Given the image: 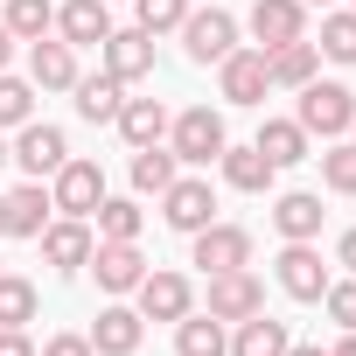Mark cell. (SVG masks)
Masks as SVG:
<instances>
[{"label":"cell","mask_w":356,"mask_h":356,"mask_svg":"<svg viewBox=\"0 0 356 356\" xmlns=\"http://www.w3.org/2000/svg\"><path fill=\"white\" fill-rule=\"evenodd\" d=\"M293 119H300V133H307V140H314V133H321V140H342V133H349V119H356V91H349V84H321V77H314V84H300V112H293Z\"/></svg>","instance_id":"6da1fadb"},{"label":"cell","mask_w":356,"mask_h":356,"mask_svg":"<svg viewBox=\"0 0 356 356\" xmlns=\"http://www.w3.org/2000/svg\"><path fill=\"white\" fill-rule=\"evenodd\" d=\"M8 161L29 175V182H42V175H56V168L70 161V140H63V126H42V119H29V126H15V147H8Z\"/></svg>","instance_id":"7a4b0ae2"},{"label":"cell","mask_w":356,"mask_h":356,"mask_svg":"<svg viewBox=\"0 0 356 356\" xmlns=\"http://www.w3.org/2000/svg\"><path fill=\"white\" fill-rule=\"evenodd\" d=\"M168 133H175V161H196V168H210L231 140H224V119L210 112V105H189V112H175L168 119Z\"/></svg>","instance_id":"3957f363"},{"label":"cell","mask_w":356,"mask_h":356,"mask_svg":"<svg viewBox=\"0 0 356 356\" xmlns=\"http://www.w3.org/2000/svg\"><path fill=\"white\" fill-rule=\"evenodd\" d=\"M49 182H56L49 203H56L63 217H91V210L105 203V168H98V161H77V154H70V161L49 175Z\"/></svg>","instance_id":"277c9868"},{"label":"cell","mask_w":356,"mask_h":356,"mask_svg":"<svg viewBox=\"0 0 356 356\" xmlns=\"http://www.w3.org/2000/svg\"><path fill=\"white\" fill-rule=\"evenodd\" d=\"M182 49H189V63H224V56L238 49V22H231L224 8H189Z\"/></svg>","instance_id":"5b68a950"},{"label":"cell","mask_w":356,"mask_h":356,"mask_svg":"<svg viewBox=\"0 0 356 356\" xmlns=\"http://www.w3.org/2000/svg\"><path fill=\"white\" fill-rule=\"evenodd\" d=\"M161 217H168V231H182V238H196L203 224H217V196H210V182H175L161 189Z\"/></svg>","instance_id":"8992f818"},{"label":"cell","mask_w":356,"mask_h":356,"mask_svg":"<svg viewBox=\"0 0 356 356\" xmlns=\"http://www.w3.org/2000/svg\"><path fill=\"white\" fill-rule=\"evenodd\" d=\"M217 84H224V98H231V105H266V91H273L266 49H231V56L217 63Z\"/></svg>","instance_id":"52a82bcc"},{"label":"cell","mask_w":356,"mask_h":356,"mask_svg":"<svg viewBox=\"0 0 356 356\" xmlns=\"http://www.w3.org/2000/svg\"><path fill=\"white\" fill-rule=\"evenodd\" d=\"M133 293H140V321H182V314L196 307V286H189L182 273H154V266H147V280H140Z\"/></svg>","instance_id":"ba28073f"},{"label":"cell","mask_w":356,"mask_h":356,"mask_svg":"<svg viewBox=\"0 0 356 356\" xmlns=\"http://www.w3.org/2000/svg\"><path fill=\"white\" fill-rule=\"evenodd\" d=\"M98 49H105V77H119V84L154 77V35L147 29H112Z\"/></svg>","instance_id":"9c48e42d"},{"label":"cell","mask_w":356,"mask_h":356,"mask_svg":"<svg viewBox=\"0 0 356 356\" xmlns=\"http://www.w3.org/2000/svg\"><path fill=\"white\" fill-rule=\"evenodd\" d=\"M35 245H42V259H49L56 273H84L98 238H91V224H84V217H49V231H42Z\"/></svg>","instance_id":"30bf717a"},{"label":"cell","mask_w":356,"mask_h":356,"mask_svg":"<svg viewBox=\"0 0 356 356\" xmlns=\"http://www.w3.org/2000/svg\"><path fill=\"white\" fill-rule=\"evenodd\" d=\"M49 189L42 182H22L15 196H0V238H42L49 231Z\"/></svg>","instance_id":"8fae6325"},{"label":"cell","mask_w":356,"mask_h":356,"mask_svg":"<svg viewBox=\"0 0 356 356\" xmlns=\"http://www.w3.org/2000/svg\"><path fill=\"white\" fill-rule=\"evenodd\" d=\"M196 266H203V273H238V266H252V231H238V224H203V231H196Z\"/></svg>","instance_id":"7c38bea8"},{"label":"cell","mask_w":356,"mask_h":356,"mask_svg":"<svg viewBox=\"0 0 356 356\" xmlns=\"http://www.w3.org/2000/svg\"><path fill=\"white\" fill-rule=\"evenodd\" d=\"M91 273H98V286H105V293H133V286L147 280L140 238H133V245H112V238H98V245H91Z\"/></svg>","instance_id":"4fadbf2b"},{"label":"cell","mask_w":356,"mask_h":356,"mask_svg":"<svg viewBox=\"0 0 356 356\" xmlns=\"http://www.w3.org/2000/svg\"><path fill=\"white\" fill-rule=\"evenodd\" d=\"M266 307V286L238 266V273H210V314L217 321H245V314H259Z\"/></svg>","instance_id":"5bb4252c"},{"label":"cell","mask_w":356,"mask_h":356,"mask_svg":"<svg viewBox=\"0 0 356 356\" xmlns=\"http://www.w3.org/2000/svg\"><path fill=\"white\" fill-rule=\"evenodd\" d=\"M56 35L70 49H98L112 35V8H105V0H63V8H56Z\"/></svg>","instance_id":"9a60e30c"},{"label":"cell","mask_w":356,"mask_h":356,"mask_svg":"<svg viewBox=\"0 0 356 356\" xmlns=\"http://www.w3.org/2000/svg\"><path fill=\"white\" fill-rule=\"evenodd\" d=\"M273 231H280L286 245H314V238H321V196L286 189V196L273 203Z\"/></svg>","instance_id":"2e32d148"},{"label":"cell","mask_w":356,"mask_h":356,"mask_svg":"<svg viewBox=\"0 0 356 356\" xmlns=\"http://www.w3.org/2000/svg\"><path fill=\"white\" fill-rule=\"evenodd\" d=\"M280 286H286L293 300H321V293H328L321 252H314V245H286V252H280Z\"/></svg>","instance_id":"e0dca14e"},{"label":"cell","mask_w":356,"mask_h":356,"mask_svg":"<svg viewBox=\"0 0 356 356\" xmlns=\"http://www.w3.org/2000/svg\"><path fill=\"white\" fill-rule=\"evenodd\" d=\"M300 29H307V8H300V0H259V8H252V35H259V49L300 42Z\"/></svg>","instance_id":"ac0fdd59"},{"label":"cell","mask_w":356,"mask_h":356,"mask_svg":"<svg viewBox=\"0 0 356 356\" xmlns=\"http://www.w3.org/2000/svg\"><path fill=\"white\" fill-rule=\"evenodd\" d=\"M217 168H224V182H231L238 196H266V189H273V175H280L259 147H224V154H217Z\"/></svg>","instance_id":"d6986e66"},{"label":"cell","mask_w":356,"mask_h":356,"mask_svg":"<svg viewBox=\"0 0 356 356\" xmlns=\"http://www.w3.org/2000/svg\"><path fill=\"white\" fill-rule=\"evenodd\" d=\"M29 77H35L42 91H70V84H77V49H70V42H49V35L29 42Z\"/></svg>","instance_id":"ffe728a7"},{"label":"cell","mask_w":356,"mask_h":356,"mask_svg":"<svg viewBox=\"0 0 356 356\" xmlns=\"http://www.w3.org/2000/svg\"><path fill=\"white\" fill-rule=\"evenodd\" d=\"M140 335H147V321H140L133 307H105V314L91 321V349H98V356H133Z\"/></svg>","instance_id":"44dd1931"},{"label":"cell","mask_w":356,"mask_h":356,"mask_svg":"<svg viewBox=\"0 0 356 356\" xmlns=\"http://www.w3.org/2000/svg\"><path fill=\"white\" fill-rule=\"evenodd\" d=\"M175 356H231V335H224V321L189 307L182 321H175Z\"/></svg>","instance_id":"7402d4cb"},{"label":"cell","mask_w":356,"mask_h":356,"mask_svg":"<svg viewBox=\"0 0 356 356\" xmlns=\"http://www.w3.org/2000/svg\"><path fill=\"white\" fill-rule=\"evenodd\" d=\"M286 342H293V335H286V321H273V314L259 307V314H245V321H238L231 356H286Z\"/></svg>","instance_id":"603a6c76"},{"label":"cell","mask_w":356,"mask_h":356,"mask_svg":"<svg viewBox=\"0 0 356 356\" xmlns=\"http://www.w3.org/2000/svg\"><path fill=\"white\" fill-rule=\"evenodd\" d=\"M314 63H321V49L300 35V42H280V49H266V70H273V84H286V91H300V84H314Z\"/></svg>","instance_id":"cb8c5ba5"},{"label":"cell","mask_w":356,"mask_h":356,"mask_svg":"<svg viewBox=\"0 0 356 356\" xmlns=\"http://www.w3.org/2000/svg\"><path fill=\"white\" fill-rule=\"evenodd\" d=\"M70 91H77V112H84L91 126H112V119H119V105H126V84H119V77H105V70H98V77H77Z\"/></svg>","instance_id":"d4e9b609"},{"label":"cell","mask_w":356,"mask_h":356,"mask_svg":"<svg viewBox=\"0 0 356 356\" xmlns=\"http://www.w3.org/2000/svg\"><path fill=\"white\" fill-rule=\"evenodd\" d=\"M112 126H119L133 147H161V133H168V105H161V98H126Z\"/></svg>","instance_id":"484cf974"},{"label":"cell","mask_w":356,"mask_h":356,"mask_svg":"<svg viewBox=\"0 0 356 356\" xmlns=\"http://www.w3.org/2000/svg\"><path fill=\"white\" fill-rule=\"evenodd\" d=\"M252 147H259L273 168H293V161H307V133H300V119H266Z\"/></svg>","instance_id":"4316f807"},{"label":"cell","mask_w":356,"mask_h":356,"mask_svg":"<svg viewBox=\"0 0 356 356\" xmlns=\"http://www.w3.org/2000/svg\"><path fill=\"white\" fill-rule=\"evenodd\" d=\"M0 29H8L15 42H42L56 29V8H49V0H8V22H0Z\"/></svg>","instance_id":"83f0119b"},{"label":"cell","mask_w":356,"mask_h":356,"mask_svg":"<svg viewBox=\"0 0 356 356\" xmlns=\"http://www.w3.org/2000/svg\"><path fill=\"white\" fill-rule=\"evenodd\" d=\"M168 182H175V147H133V189L161 196Z\"/></svg>","instance_id":"f1b7e54d"},{"label":"cell","mask_w":356,"mask_h":356,"mask_svg":"<svg viewBox=\"0 0 356 356\" xmlns=\"http://www.w3.org/2000/svg\"><path fill=\"white\" fill-rule=\"evenodd\" d=\"M91 217H98V238H112V245H133L140 238V203H126V196H105Z\"/></svg>","instance_id":"f546056e"},{"label":"cell","mask_w":356,"mask_h":356,"mask_svg":"<svg viewBox=\"0 0 356 356\" xmlns=\"http://www.w3.org/2000/svg\"><path fill=\"white\" fill-rule=\"evenodd\" d=\"M29 119H35V84H22V77L0 70V133H15Z\"/></svg>","instance_id":"4dcf8cb0"},{"label":"cell","mask_w":356,"mask_h":356,"mask_svg":"<svg viewBox=\"0 0 356 356\" xmlns=\"http://www.w3.org/2000/svg\"><path fill=\"white\" fill-rule=\"evenodd\" d=\"M314 49H321L328 63H356V8H349V15H328V22H321V42H314Z\"/></svg>","instance_id":"1f68e13d"},{"label":"cell","mask_w":356,"mask_h":356,"mask_svg":"<svg viewBox=\"0 0 356 356\" xmlns=\"http://www.w3.org/2000/svg\"><path fill=\"white\" fill-rule=\"evenodd\" d=\"M22 321H35V286L0 273V328H22Z\"/></svg>","instance_id":"d6a6232c"},{"label":"cell","mask_w":356,"mask_h":356,"mask_svg":"<svg viewBox=\"0 0 356 356\" xmlns=\"http://www.w3.org/2000/svg\"><path fill=\"white\" fill-rule=\"evenodd\" d=\"M321 182H328L335 196H356V140H335V147L321 154Z\"/></svg>","instance_id":"836d02e7"},{"label":"cell","mask_w":356,"mask_h":356,"mask_svg":"<svg viewBox=\"0 0 356 356\" xmlns=\"http://www.w3.org/2000/svg\"><path fill=\"white\" fill-rule=\"evenodd\" d=\"M133 8H140V29L147 35H168V29L189 22V0H133Z\"/></svg>","instance_id":"e575fe53"},{"label":"cell","mask_w":356,"mask_h":356,"mask_svg":"<svg viewBox=\"0 0 356 356\" xmlns=\"http://www.w3.org/2000/svg\"><path fill=\"white\" fill-rule=\"evenodd\" d=\"M321 300H328V314H335L342 328H356V273H349V280H328Z\"/></svg>","instance_id":"d590c367"},{"label":"cell","mask_w":356,"mask_h":356,"mask_svg":"<svg viewBox=\"0 0 356 356\" xmlns=\"http://www.w3.org/2000/svg\"><path fill=\"white\" fill-rule=\"evenodd\" d=\"M42 356H98V349H91V335H49Z\"/></svg>","instance_id":"8d00e7d4"},{"label":"cell","mask_w":356,"mask_h":356,"mask_svg":"<svg viewBox=\"0 0 356 356\" xmlns=\"http://www.w3.org/2000/svg\"><path fill=\"white\" fill-rule=\"evenodd\" d=\"M0 356H35V342L22 328H0Z\"/></svg>","instance_id":"74e56055"},{"label":"cell","mask_w":356,"mask_h":356,"mask_svg":"<svg viewBox=\"0 0 356 356\" xmlns=\"http://www.w3.org/2000/svg\"><path fill=\"white\" fill-rule=\"evenodd\" d=\"M328 356H356V328H342V342H335Z\"/></svg>","instance_id":"f35d334b"},{"label":"cell","mask_w":356,"mask_h":356,"mask_svg":"<svg viewBox=\"0 0 356 356\" xmlns=\"http://www.w3.org/2000/svg\"><path fill=\"white\" fill-rule=\"evenodd\" d=\"M342 266L356 273V231H342Z\"/></svg>","instance_id":"ab89813d"},{"label":"cell","mask_w":356,"mask_h":356,"mask_svg":"<svg viewBox=\"0 0 356 356\" xmlns=\"http://www.w3.org/2000/svg\"><path fill=\"white\" fill-rule=\"evenodd\" d=\"M286 356H328L321 342H286Z\"/></svg>","instance_id":"60d3db41"},{"label":"cell","mask_w":356,"mask_h":356,"mask_svg":"<svg viewBox=\"0 0 356 356\" xmlns=\"http://www.w3.org/2000/svg\"><path fill=\"white\" fill-rule=\"evenodd\" d=\"M8 56H15V35H8V29H0V70H8Z\"/></svg>","instance_id":"b9f144b4"},{"label":"cell","mask_w":356,"mask_h":356,"mask_svg":"<svg viewBox=\"0 0 356 356\" xmlns=\"http://www.w3.org/2000/svg\"><path fill=\"white\" fill-rule=\"evenodd\" d=\"M300 8H328V0H300Z\"/></svg>","instance_id":"7bdbcfd3"},{"label":"cell","mask_w":356,"mask_h":356,"mask_svg":"<svg viewBox=\"0 0 356 356\" xmlns=\"http://www.w3.org/2000/svg\"><path fill=\"white\" fill-rule=\"evenodd\" d=\"M0 161H8V133H0Z\"/></svg>","instance_id":"ee69618b"},{"label":"cell","mask_w":356,"mask_h":356,"mask_svg":"<svg viewBox=\"0 0 356 356\" xmlns=\"http://www.w3.org/2000/svg\"><path fill=\"white\" fill-rule=\"evenodd\" d=\"M349 133H356V119H349Z\"/></svg>","instance_id":"f6af8a7d"}]
</instances>
